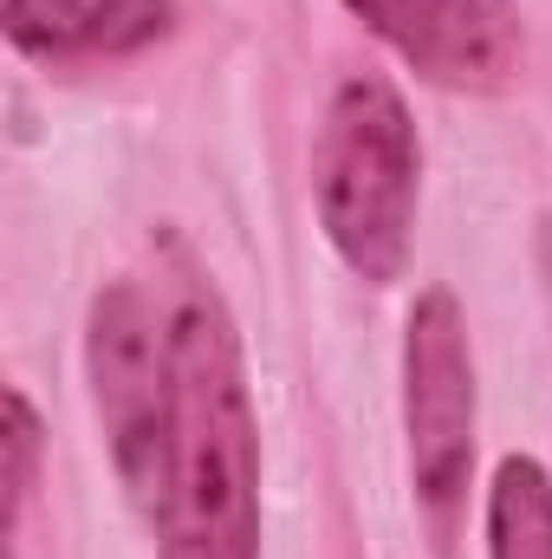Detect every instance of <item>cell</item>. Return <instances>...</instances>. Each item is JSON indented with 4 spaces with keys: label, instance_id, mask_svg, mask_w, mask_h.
Segmentation results:
<instances>
[{
    "label": "cell",
    "instance_id": "52a82bcc",
    "mask_svg": "<svg viewBox=\"0 0 552 559\" xmlns=\"http://www.w3.org/2000/svg\"><path fill=\"white\" fill-rule=\"evenodd\" d=\"M488 559H552V481L533 455H507L494 468Z\"/></svg>",
    "mask_w": 552,
    "mask_h": 559
},
{
    "label": "cell",
    "instance_id": "7a4b0ae2",
    "mask_svg": "<svg viewBox=\"0 0 552 559\" xmlns=\"http://www.w3.org/2000/svg\"><path fill=\"white\" fill-rule=\"evenodd\" d=\"M416 176H422V150L404 92L377 72L345 79L312 143V195L332 254L371 286H391L410 267Z\"/></svg>",
    "mask_w": 552,
    "mask_h": 559
},
{
    "label": "cell",
    "instance_id": "3957f363",
    "mask_svg": "<svg viewBox=\"0 0 552 559\" xmlns=\"http://www.w3.org/2000/svg\"><path fill=\"white\" fill-rule=\"evenodd\" d=\"M85 378L105 423L118 481L156 521L176 468V338L169 299H149L143 280H111L85 319Z\"/></svg>",
    "mask_w": 552,
    "mask_h": 559
},
{
    "label": "cell",
    "instance_id": "277c9868",
    "mask_svg": "<svg viewBox=\"0 0 552 559\" xmlns=\"http://www.w3.org/2000/svg\"><path fill=\"white\" fill-rule=\"evenodd\" d=\"M404 429H410L416 501L435 540H455L475 475V358L468 319L448 286H429L404 325Z\"/></svg>",
    "mask_w": 552,
    "mask_h": 559
},
{
    "label": "cell",
    "instance_id": "ba28073f",
    "mask_svg": "<svg viewBox=\"0 0 552 559\" xmlns=\"http://www.w3.org/2000/svg\"><path fill=\"white\" fill-rule=\"evenodd\" d=\"M39 488V417L26 404V391H7V527L20 534L26 501Z\"/></svg>",
    "mask_w": 552,
    "mask_h": 559
},
{
    "label": "cell",
    "instance_id": "8992f818",
    "mask_svg": "<svg viewBox=\"0 0 552 559\" xmlns=\"http://www.w3.org/2000/svg\"><path fill=\"white\" fill-rule=\"evenodd\" d=\"M13 52L39 66H105L156 46L176 26V0H7Z\"/></svg>",
    "mask_w": 552,
    "mask_h": 559
},
{
    "label": "cell",
    "instance_id": "5b68a950",
    "mask_svg": "<svg viewBox=\"0 0 552 559\" xmlns=\"http://www.w3.org/2000/svg\"><path fill=\"white\" fill-rule=\"evenodd\" d=\"M345 7L442 92H501L527 59L520 0H345Z\"/></svg>",
    "mask_w": 552,
    "mask_h": 559
},
{
    "label": "cell",
    "instance_id": "6da1fadb",
    "mask_svg": "<svg viewBox=\"0 0 552 559\" xmlns=\"http://www.w3.org/2000/svg\"><path fill=\"white\" fill-rule=\"evenodd\" d=\"M176 338V468L156 514L163 559H261V423L221 293L189 254L169 280Z\"/></svg>",
    "mask_w": 552,
    "mask_h": 559
}]
</instances>
